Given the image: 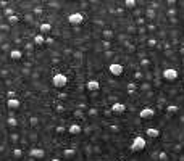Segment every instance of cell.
<instances>
[{
	"mask_svg": "<svg viewBox=\"0 0 184 161\" xmlns=\"http://www.w3.org/2000/svg\"><path fill=\"white\" fill-rule=\"evenodd\" d=\"M145 147H147V140L144 139L142 135H136L133 139V144H131V151L133 153H139V151H144Z\"/></svg>",
	"mask_w": 184,
	"mask_h": 161,
	"instance_id": "6da1fadb",
	"label": "cell"
},
{
	"mask_svg": "<svg viewBox=\"0 0 184 161\" xmlns=\"http://www.w3.org/2000/svg\"><path fill=\"white\" fill-rule=\"evenodd\" d=\"M52 84H53V87L56 89H63L68 86V76L63 74V73H56L52 76Z\"/></svg>",
	"mask_w": 184,
	"mask_h": 161,
	"instance_id": "7a4b0ae2",
	"label": "cell"
},
{
	"mask_svg": "<svg viewBox=\"0 0 184 161\" xmlns=\"http://www.w3.org/2000/svg\"><path fill=\"white\" fill-rule=\"evenodd\" d=\"M162 77L168 82H174L178 77H179V71L176 68H165L162 71Z\"/></svg>",
	"mask_w": 184,
	"mask_h": 161,
	"instance_id": "3957f363",
	"label": "cell"
},
{
	"mask_svg": "<svg viewBox=\"0 0 184 161\" xmlns=\"http://www.w3.org/2000/svg\"><path fill=\"white\" fill-rule=\"evenodd\" d=\"M68 23L71 26H81L82 24V21H84V15L82 13H79V11H73V13H69L68 15Z\"/></svg>",
	"mask_w": 184,
	"mask_h": 161,
	"instance_id": "277c9868",
	"label": "cell"
},
{
	"mask_svg": "<svg viewBox=\"0 0 184 161\" xmlns=\"http://www.w3.org/2000/svg\"><path fill=\"white\" fill-rule=\"evenodd\" d=\"M108 71H110V74L115 76V77L124 74V68H123L121 63H111V65H108Z\"/></svg>",
	"mask_w": 184,
	"mask_h": 161,
	"instance_id": "5b68a950",
	"label": "cell"
},
{
	"mask_svg": "<svg viewBox=\"0 0 184 161\" xmlns=\"http://www.w3.org/2000/svg\"><path fill=\"white\" fill-rule=\"evenodd\" d=\"M153 116H155V108H152V106H144L142 110L139 111L140 119H152Z\"/></svg>",
	"mask_w": 184,
	"mask_h": 161,
	"instance_id": "8992f818",
	"label": "cell"
},
{
	"mask_svg": "<svg viewBox=\"0 0 184 161\" xmlns=\"http://www.w3.org/2000/svg\"><path fill=\"white\" fill-rule=\"evenodd\" d=\"M45 156V150L40 148V147H34V148L29 150V158L31 159H42Z\"/></svg>",
	"mask_w": 184,
	"mask_h": 161,
	"instance_id": "52a82bcc",
	"label": "cell"
},
{
	"mask_svg": "<svg viewBox=\"0 0 184 161\" xmlns=\"http://www.w3.org/2000/svg\"><path fill=\"white\" fill-rule=\"evenodd\" d=\"M86 89L89 92H92V93H95L100 90V82H98L97 79H89L87 82H86Z\"/></svg>",
	"mask_w": 184,
	"mask_h": 161,
	"instance_id": "ba28073f",
	"label": "cell"
},
{
	"mask_svg": "<svg viewBox=\"0 0 184 161\" xmlns=\"http://www.w3.org/2000/svg\"><path fill=\"white\" fill-rule=\"evenodd\" d=\"M111 113H115V115H123V113H126V105L124 103H120V102H115L110 108Z\"/></svg>",
	"mask_w": 184,
	"mask_h": 161,
	"instance_id": "9c48e42d",
	"label": "cell"
},
{
	"mask_svg": "<svg viewBox=\"0 0 184 161\" xmlns=\"http://www.w3.org/2000/svg\"><path fill=\"white\" fill-rule=\"evenodd\" d=\"M81 131H82V127H81L79 122H73V124H69V127H68V134L69 135H79Z\"/></svg>",
	"mask_w": 184,
	"mask_h": 161,
	"instance_id": "30bf717a",
	"label": "cell"
},
{
	"mask_svg": "<svg viewBox=\"0 0 184 161\" xmlns=\"http://www.w3.org/2000/svg\"><path fill=\"white\" fill-rule=\"evenodd\" d=\"M20 105H21V102L18 100V97H16V98H8V100H7V106L10 108L11 111L18 110V108H20Z\"/></svg>",
	"mask_w": 184,
	"mask_h": 161,
	"instance_id": "8fae6325",
	"label": "cell"
},
{
	"mask_svg": "<svg viewBox=\"0 0 184 161\" xmlns=\"http://www.w3.org/2000/svg\"><path fill=\"white\" fill-rule=\"evenodd\" d=\"M52 29H53V26L50 24V23H40L39 24V32L40 34H49V32H52Z\"/></svg>",
	"mask_w": 184,
	"mask_h": 161,
	"instance_id": "7c38bea8",
	"label": "cell"
},
{
	"mask_svg": "<svg viewBox=\"0 0 184 161\" xmlns=\"http://www.w3.org/2000/svg\"><path fill=\"white\" fill-rule=\"evenodd\" d=\"M145 135H149L150 139H157V137H160V129H157V127H147L145 129Z\"/></svg>",
	"mask_w": 184,
	"mask_h": 161,
	"instance_id": "4fadbf2b",
	"label": "cell"
},
{
	"mask_svg": "<svg viewBox=\"0 0 184 161\" xmlns=\"http://www.w3.org/2000/svg\"><path fill=\"white\" fill-rule=\"evenodd\" d=\"M76 156V148H65L63 150V158L65 159H73Z\"/></svg>",
	"mask_w": 184,
	"mask_h": 161,
	"instance_id": "5bb4252c",
	"label": "cell"
},
{
	"mask_svg": "<svg viewBox=\"0 0 184 161\" xmlns=\"http://www.w3.org/2000/svg\"><path fill=\"white\" fill-rule=\"evenodd\" d=\"M10 58H11V60H15V61L21 60V58H23V52H21V50H18V49L10 50Z\"/></svg>",
	"mask_w": 184,
	"mask_h": 161,
	"instance_id": "9a60e30c",
	"label": "cell"
},
{
	"mask_svg": "<svg viewBox=\"0 0 184 161\" xmlns=\"http://www.w3.org/2000/svg\"><path fill=\"white\" fill-rule=\"evenodd\" d=\"M34 45H45V37H44V34L37 32V34L34 36Z\"/></svg>",
	"mask_w": 184,
	"mask_h": 161,
	"instance_id": "2e32d148",
	"label": "cell"
},
{
	"mask_svg": "<svg viewBox=\"0 0 184 161\" xmlns=\"http://www.w3.org/2000/svg\"><path fill=\"white\" fill-rule=\"evenodd\" d=\"M136 89H137V82L136 80H131V82L126 84V90H128V93L131 95V93H134L136 92Z\"/></svg>",
	"mask_w": 184,
	"mask_h": 161,
	"instance_id": "e0dca14e",
	"label": "cell"
},
{
	"mask_svg": "<svg viewBox=\"0 0 184 161\" xmlns=\"http://www.w3.org/2000/svg\"><path fill=\"white\" fill-rule=\"evenodd\" d=\"M18 21H20V16L16 15H11V16H8L7 18V24H10V26H15V24H18Z\"/></svg>",
	"mask_w": 184,
	"mask_h": 161,
	"instance_id": "ac0fdd59",
	"label": "cell"
},
{
	"mask_svg": "<svg viewBox=\"0 0 184 161\" xmlns=\"http://www.w3.org/2000/svg\"><path fill=\"white\" fill-rule=\"evenodd\" d=\"M165 110H166L168 115H176V113L179 111V106H178V105H166V108H165Z\"/></svg>",
	"mask_w": 184,
	"mask_h": 161,
	"instance_id": "d6986e66",
	"label": "cell"
},
{
	"mask_svg": "<svg viewBox=\"0 0 184 161\" xmlns=\"http://www.w3.org/2000/svg\"><path fill=\"white\" fill-rule=\"evenodd\" d=\"M11 155H13V158H15V159H20L21 156H23V150L18 148V147H15V148H13V151H11Z\"/></svg>",
	"mask_w": 184,
	"mask_h": 161,
	"instance_id": "ffe728a7",
	"label": "cell"
},
{
	"mask_svg": "<svg viewBox=\"0 0 184 161\" xmlns=\"http://www.w3.org/2000/svg\"><path fill=\"white\" fill-rule=\"evenodd\" d=\"M136 5H137V2H136V0H124V7L129 8V10L136 8Z\"/></svg>",
	"mask_w": 184,
	"mask_h": 161,
	"instance_id": "44dd1931",
	"label": "cell"
},
{
	"mask_svg": "<svg viewBox=\"0 0 184 161\" xmlns=\"http://www.w3.org/2000/svg\"><path fill=\"white\" fill-rule=\"evenodd\" d=\"M145 16H147L149 20H155V18H157V13H155L152 8H147V10H145Z\"/></svg>",
	"mask_w": 184,
	"mask_h": 161,
	"instance_id": "7402d4cb",
	"label": "cell"
},
{
	"mask_svg": "<svg viewBox=\"0 0 184 161\" xmlns=\"http://www.w3.org/2000/svg\"><path fill=\"white\" fill-rule=\"evenodd\" d=\"M102 34H103V40H110L111 37H113V31L111 29H105Z\"/></svg>",
	"mask_w": 184,
	"mask_h": 161,
	"instance_id": "603a6c76",
	"label": "cell"
},
{
	"mask_svg": "<svg viewBox=\"0 0 184 161\" xmlns=\"http://www.w3.org/2000/svg\"><path fill=\"white\" fill-rule=\"evenodd\" d=\"M7 124L10 126V127H16L18 126V119H16V118H13V116H10L7 119Z\"/></svg>",
	"mask_w": 184,
	"mask_h": 161,
	"instance_id": "cb8c5ba5",
	"label": "cell"
},
{
	"mask_svg": "<svg viewBox=\"0 0 184 161\" xmlns=\"http://www.w3.org/2000/svg\"><path fill=\"white\" fill-rule=\"evenodd\" d=\"M139 89H140L142 92H147V90H150V89H152V84H149V82H142V84L139 86Z\"/></svg>",
	"mask_w": 184,
	"mask_h": 161,
	"instance_id": "d4e9b609",
	"label": "cell"
},
{
	"mask_svg": "<svg viewBox=\"0 0 184 161\" xmlns=\"http://www.w3.org/2000/svg\"><path fill=\"white\" fill-rule=\"evenodd\" d=\"M166 15H168V18L171 20V18H176V8H168V11H166Z\"/></svg>",
	"mask_w": 184,
	"mask_h": 161,
	"instance_id": "484cf974",
	"label": "cell"
},
{
	"mask_svg": "<svg viewBox=\"0 0 184 161\" xmlns=\"http://www.w3.org/2000/svg\"><path fill=\"white\" fill-rule=\"evenodd\" d=\"M3 13H5V15H7V18H8V16L15 15V8H13V7H7L5 10H3Z\"/></svg>",
	"mask_w": 184,
	"mask_h": 161,
	"instance_id": "4316f807",
	"label": "cell"
},
{
	"mask_svg": "<svg viewBox=\"0 0 184 161\" xmlns=\"http://www.w3.org/2000/svg\"><path fill=\"white\" fill-rule=\"evenodd\" d=\"M136 24H137L139 27H144V24H145V18H144V16L136 18Z\"/></svg>",
	"mask_w": 184,
	"mask_h": 161,
	"instance_id": "83f0119b",
	"label": "cell"
},
{
	"mask_svg": "<svg viewBox=\"0 0 184 161\" xmlns=\"http://www.w3.org/2000/svg\"><path fill=\"white\" fill-rule=\"evenodd\" d=\"M29 124H31L32 127H36L37 124H39V118H37V116H31V118H29Z\"/></svg>",
	"mask_w": 184,
	"mask_h": 161,
	"instance_id": "f1b7e54d",
	"label": "cell"
},
{
	"mask_svg": "<svg viewBox=\"0 0 184 161\" xmlns=\"http://www.w3.org/2000/svg\"><path fill=\"white\" fill-rule=\"evenodd\" d=\"M158 161H168V153L166 151H160L158 153Z\"/></svg>",
	"mask_w": 184,
	"mask_h": 161,
	"instance_id": "f546056e",
	"label": "cell"
},
{
	"mask_svg": "<svg viewBox=\"0 0 184 161\" xmlns=\"http://www.w3.org/2000/svg\"><path fill=\"white\" fill-rule=\"evenodd\" d=\"M32 13H34V15H42V13H44V8H42L40 5L34 7V8H32Z\"/></svg>",
	"mask_w": 184,
	"mask_h": 161,
	"instance_id": "4dcf8cb0",
	"label": "cell"
},
{
	"mask_svg": "<svg viewBox=\"0 0 184 161\" xmlns=\"http://www.w3.org/2000/svg\"><path fill=\"white\" fill-rule=\"evenodd\" d=\"M24 49H26V52H32V50H34V42H26Z\"/></svg>",
	"mask_w": 184,
	"mask_h": 161,
	"instance_id": "1f68e13d",
	"label": "cell"
},
{
	"mask_svg": "<svg viewBox=\"0 0 184 161\" xmlns=\"http://www.w3.org/2000/svg\"><path fill=\"white\" fill-rule=\"evenodd\" d=\"M55 132H56V134H65V132H66V127H65V126H56Z\"/></svg>",
	"mask_w": 184,
	"mask_h": 161,
	"instance_id": "d6a6232c",
	"label": "cell"
},
{
	"mask_svg": "<svg viewBox=\"0 0 184 161\" xmlns=\"http://www.w3.org/2000/svg\"><path fill=\"white\" fill-rule=\"evenodd\" d=\"M147 45L149 47H157L158 44H157V39H153V37H150V39L147 40Z\"/></svg>",
	"mask_w": 184,
	"mask_h": 161,
	"instance_id": "836d02e7",
	"label": "cell"
},
{
	"mask_svg": "<svg viewBox=\"0 0 184 161\" xmlns=\"http://www.w3.org/2000/svg\"><path fill=\"white\" fill-rule=\"evenodd\" d=\"M102 45H103V49H105V50H110L111 42H110V40H102Z\"/></svg>",
	"mask_w": 184,
	"mask_h": 161,
	"instance_id": "e575fe53",
	"label": "cell"
},
{
	"mask_svg": "<svg viewBox=\"0 0 184 161\" xmlns=\"http://www.w3.org/2000/svg\"><path fill=\"white\" fill-rule=\"evenodd\" d=\"M10 27H11L10 24H0V32H2V31L3 32H8V31H10Z\"/></svg>",
	"mask_w": 184,
	"mask_h": 161,
	"instance_id": "d590c367",
	"label": "cell"
},
{
	"mask_svg": "<svg viewBox=\"0 0 184 161\" xmlns=\"http://www.w3.org/2000/svg\"><path fill=\"white\" fill-rule=\"evenodd\" d=\"M24 20H26L27 23H32V21H34V16H32L31 13H26V15H24Z\"/></svg>",
	"mask_w": 184,
	"mask_h": 161,
	"instance_id": "8d00e7d4",
	"label": "cell"
},
{
	"mask_svg": "<svg viewBox=\"0 0 184 161\" xmlns=\"http://www.w3.org/2000/svg\"><path fill=\"white\" fill-rule=\"evenodd\" d=\"M87 115H89V116H95V115H97V110H95V108H89V110H87Z\"/></svg>",
	"mask_w": 184,
	"mask_h": 161,
	"instance_id": "74e56055",
	"label": "cell"
},
{
	"mask_svg": "<svg viewBox=\"0 0 184 161\" xmlns=\"http://www.w3.org/2000/svg\"><path fill=\"white\" fill-rule=\"evenodd\" d=\"M7 97H8V98H16V92L8 90V92H7Z\"/></svg>",
	"mask_w": 184,
	"mask_h": 161,
	"instance_id": "f35d334b",
	"label": "cell"
},
{
	"mask_svg": "<svg viewBox=\"0 0 184 161\" xmlns=\"http://www.w3.org/2000/svg\"><path fill=\"white\" fill-rule=\"evenodd\" d=\"M140 65H142V66H149L150 65V60L149 58H142V60H140Z\"/></svg>",
	"mask_w": 184,
	"mask_h": 161,
	"instance_id": "ab89813d",
	"label": "cell"
},
{
	"mask_svg": "<svg viewBox=\"0 0 184 161\" xmlns=\"http://www.w3.org/2000/svg\"><path fill=\"white\" fill-rule=\"evenodd\" d=\"M134 76H136V79H142V77H144V74H142V71H140V69H139V71H136V74H134Z\"/></svg>",
	"mask_w": 184,
	"mask_h": 161,
	"instance_id": "60d3db41",
	"label": "cell"
},
{
	"mask_svg": "<svg viewBox=\"0 0 184 161\" xmlns=\"http://www.w3.org/2000/svg\"><path fill=\"white\" fill-rule=\"evenodd\" d=\"M110 131H111V132H118V131H120V127H118L116 124H111V126H110Z\"/></svg>",
	"mask_w": 184,
	"mask_h": 161,
	"instance_id": "b9f144b4",
	"label": "cell"
},
{
	"mask_svg": "<svg viewBox=\"0 0 184 161\" xmlns=\"http://www.w3.org/2000/svg\"><path fill=\"white\" fill-rule=\"evenodd\" d=\"M66 93H65V92H61V93H58V98H60V100H66Z\"/></svg>",
	"mask_w": 184,
	"mask_h": 161,
	"instance_id": "7bdbcfd3",
	"label": "cell"
},
{
	"mask_svg": "<svg viewBox=\"0 0 184 161\" xmlns=\"http://www.w3.org/2000/svg\"><path fill=\"white\" fill-rule=\"evenodd\" d=\"M56 111H58V113H63V111H65V106H63V105H56Z\"/></svg>",
	"mask_w": 184,
	"mask_h": 161,
	"instance_id": "ee69618b",
	"label": "cell"
},
{
	"mask_svg": "<svg viewBox=\"0 0 184 161\" xmlns=\"http://www.w3.org/2000/svg\"><path fill=\"white\" fill-rule=\"evenodd\" d=\"M45 44H47V45L53 44V39H52V37H47V39H45Z\"/></svg>",
	"mask_w": 184,
	"mask_h": 161,
	"instance_id": "f6af8a7d",
	"label": "cell"
},
{
	"mask_svg": "<svg viewBox=\"0 0 184 161\" xmlns=\"http://www.w3.org/2000/svg\"><path fill=\"white\" fill-rule=\"evenodd\" d=\"M179 53H181V56L184 58V44H182V47H181V49H179Z\"/></svg>",
	"mask_w": 184,
	"mask_h": 161,
	"instance_id": "bcb514c9",
	"label": "cell"
},
{
	"mask_svg": "<svg viewBox=\"0 0 184 161\" xmlns=\"http://www.w3.org/2000/svg\"><path fill=\"white\" fill-rule=\"evenodd\" d=\"M2 49H3V50H10V45H8V44H3Z\"/></svg>",
	"mask_w": 184,
	"mask_h": 161,
	"instance_id": "7dc6e473",
	"label": "cell"
},
{
	"mask_svg": "<svg viewBox=\"0 0 184 161\" xmlns=\"http://www.w3.org/2000/svg\"><path fill=\"white\" fill-rule=\"evenodd\" d=\"M10 139H11L13 142H15V140H18V135H16V134H11V137H10Z\"/></svg>",
	"mask_w": 184,
	"mask_h": 161,
	"instance_id": "c3c4849f",
	"label": "cell"
},
{
	"mask_svg": "<svg viewBox=\"0 0 184 161\" xmlns=\"http://www.w3.org/2000/svg\"><path fill=\"white\" fill-rule=\"evenodd\" d=\"M2 42H3V36H2V32H0V47H2Z\"/></svg>",
	"mask_w": 184,
	"mask_h": 161,
	"instance_id": "681fc988",
	"label": "cell"
},
{
	"mask_svg": "<svg viewBox=\"0 0 184 161\" xmlns=\"http://www.w3.org/2000/svg\"><path fill=\"white\" fill-rule=\"evenodd\" d=\"M52 161H60L58 158H52Z\"/></svg>",
	"mask_w": 184,
	"mask_h": 161,
	"instance_id": "f907efd6",
	"label": "cell"
},
{
	"mask_svg": "<svg viewBox=\"0 0 184 161\" xmlns=\"http://www.w3.org/2000/svg\"><path fill=\"white\" fill-rule=\"evenodd\" d=\"M116 161H120V159H116Z\"/></svg>",
	"mask_w": 184,
	"mask_h": 161,
	"instance_id": "816d5d0a",
	"label": "cell"
}]
</instances>
